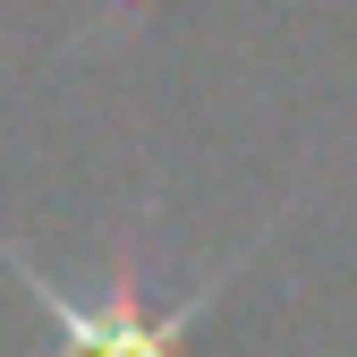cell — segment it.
I'll return each mask as SVG.
<instances>
[{
	"label": "cell",
	"mask_w": 357,
	"mask_h": 357,
	"mask_svg": "<svg viewBox=\"0 0 357 357\" xmlns=\"http://www.w3.org/2000/svg\"><path fill=\"white\" fill-rule=\"evenodd\" d=\"M145 221H153V196H145V213H137V230H119V247H111V281H102L94 298H77L68 281H52V273H43V264H34L9 230H0V264H9V273L26 281V298L43 306V324H52L60 357H196V324L213 315V298L230 289V281L247 273V255L281 230V213H273L247 247H230L221 264H204L196 281L153 289V247H145Z\"/></svg>",
	"instance_id": "obj_1"
}]
</instances>
